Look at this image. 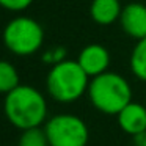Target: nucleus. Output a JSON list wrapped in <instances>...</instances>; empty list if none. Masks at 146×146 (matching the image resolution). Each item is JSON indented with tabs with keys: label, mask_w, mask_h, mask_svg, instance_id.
I'll use <instances>...</instances> for the list:
<instances>
[{
	"label": "nucleus",
	"mask_w": 146,
	"mask_h": 146,
	"mask_svg": "<svg viewBox=\"0 0 146 146\" xmlns=\"http://www.w3.org/2000/svg\"><path fill=\"white\" fill-rule=\"evenodd\" d=\"M3 113L13 127L25 130L44 126L49 118V105L38 88L21 83L5 94Z\"/></svg>",
	"instance_id": "f257e3e1"
},
{
	"label": "nucleus",
	"mask_w": 146,
	"mask_h": 146,
	"mask_svg": "<svg viewBox=\"0 0 146 146\" xmlns=\"http://www.w3.org/2000/svg\"><path fill=\"white\" fill-rule=\"evenodd\" d=\"M91 77L82 69L77 60L66 58L50 66L46 76L47 94L58 104H74L88 93Z\"/></svg>",
	"instance_id": "f03ea898"
},
{
	"label": "nucleus",
	"mask_w": 146,
	"mask_h": 146,
	"mask_svg": "<svg viewBox=\"0 0 146 146\" xmlns=\"http://www.w3.org/2000/svg\"><path fill=\"white\" fill-rule=\"evenodd\" d=\"M86 96L98 111L116 116L132 101L133 93L129 80L124 76L113 71H105L91 77Z\"/></svg>",
	"instance_id": "7ed1b4c3"
},
{
	"label": "nucleus",
	"mask_w": 146,
	"mask_h": 146,
	"mask_svg": "<svg viewBox=\"0 0 146 146\" xmlns=\"http://www.w3.org/2000/svg\"><path fill=\"white\" fill-rule=\"evenodd\" d=\"M2 39L13 55L30 57L41 50L44 44V29L36 19L21 14L7 22Z\"/></svg>",
	"instance_id": "20e7f679"
},
{
	"label": "nucleus",
	"mask_w": 146,
	"mask_h": 146,
	"mask_svg": "<svg viewBox=\"0 0 146 146\" xmlns=\"http://www.w3.org/2000/svg\"><path fill=\"white\" fill-rule=\"evenodd\" d=\"M42 129L50 146H86L90 141L88 124L72 113H58L47 118Z\"/></svg>",
	"instance_id": "39448f33"
},
{
	"label": "nucleus",
	"mask_w": 146,
	"mask_h": 146,
	"mask_svg": "<svg viewBox=\"0 0 146 146\" xmlns=\"http://www.w3.org/2000/svg\"><path fill=\"white\" fill-rule=\"evenodd\" d=\"M77 61L82 66V69L88 74L90 77H96L99 74L108 71L111 63L110 52L105 46L93 42L88 44L79 52L77 55Z\"/></svg>",
	"instance_id": "423d86ee"
},
{
	"label": "nucleus",
	"mask_w": 146,
	"mask_h": 146,
	"mask_svg": "<svg viewBox=\"0 0 146 146\" xmlns=\"http://www.w3.org/2000/svg\"><path fill=\"white\" fill-rule=\"evenodd\" d=\"M119 25L127 36L135 41L146 36V5L133 2L123 7V13L119 17Z\"/></svg>",
	"instance_id": "0eeeda50"
},
{
	"label": "nucleus",
	"mask_w": 146,
	"mask_h": 146,
	"mask_svg": "<svg viewBox=\"0 0 146 146\" xmlns=\"http://www.w3.org/2000/svg\"><path fill=\"white\" fill-rule=\"evenodd\" d=\"M119 129L130 137L146 133V107L140 102L130 101L116 115Z\"/></svg>",
	"instance_id": "6e6552de"
},
{
	"label": "nucleus",
	"mask_w": 146,
	"mask_h": 146,
	"mask_svg": "<svg viewBox=\"0 0 146 146\" xmlns=\"http://www.w3.org/2000/svg\"><path fill=\"white\" fill-rule=\"evenodd\" d=\"M123 13L119 0H91L90 16L98 25H111L118 22Z\"/></svg>",
	"instance_id": "1a4fd4ad"
},
{
	"label": "nucleus",
	"mask_w": 146,
	"mask_h": 146,
	"mask_svg": "<svg viewBox=\"0 0 146 146\" xmlns=\"http://www.w3.org/2000/svg\"><path fill=\"white\" fill-rule=\"evenodd\" d=\"M129 66L135 79L146 83V36L135 42L129 57Z\"/></svg>",
	"instance_id": "9d476101"
},
{
	"label": "nucleus",
	"mask_w": 146,
	"mask_h": 146,
	"mask_svg": "<svg viewBox=\"0 0 146 146\" xmlns=\"http://www.w3.org/2000/svg\"><path fill=\"white\" fill-rule=\"evenodd\" d=\"M17 85H21L17 68L8 60H0V94H8Z\"/></svg>",
	"instance_id": "9b49d317"
},
{
	"label": "nucleus",
	"mask_w": 146,
	"mask_h": 146,
	"mask_svg": "<svg viewBox=\"0 0 146 146\" xmlns=\"http://www.w3.org/2000/svg\"><path fill=\"white\" fill-rule=\"evenodd\" d=\"M17 146H50L47 135L42 127H32V129L21 130Z\"/></svg>",
	"instance_id": "f8f14e48"
},
{
	"label": "nucleus",
	"mask_w": 146,
	"mask_h": 146,
	"mask_svg": "<svg viewBox=\"0 0 146 146\" xmlns=\"http://www.w3.org/2000/svg\"><path fill=\"white\" fill-rule=\"evenodd\" d=\"M68 58V50L63 47V46H55V47H50L47 50L42 52L41 55V60L44 61L46 64L49 66H54L57 63H61Z\"/></svg>",
	"instance_id": "ddd939ff"
},
{
	"label": "nucleus",
	"mask_w": 146,
	"mask_h": 146,
	"mask_svg": "<svg viewBox=\"0 0 146 146\" xmlns=\"http://www.w3.org/2000/svg\"><path fill=\"white\" fill-rule=\"evenodd\" d=\"M35 0H0V7L7 11H13V13H21L25 11L27 8L32 7Z\"/></svg>",
	"instance_id": "4468645a"
},
{
	"label": "nucleus",
	"mask_w": 146,
	"mask_h": 146,
	"mask_svg": "<svg viewBox=\"0 0 146 146\" xmlns=\"http://www.w3.org/2000/svg\"><path fill=\"white\" fill-rule=\"evenodd\" d=\"M143 146H146V141H145V145H143Z\"/></svg>",
	"instance_id": "2eb2a0df"
}]
</instances>
